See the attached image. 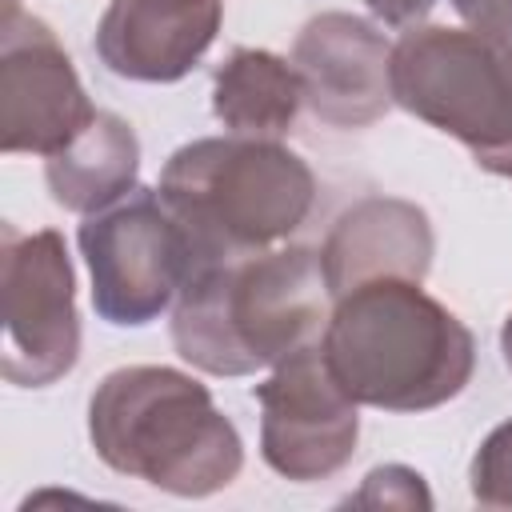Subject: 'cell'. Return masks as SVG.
Masks as SVG:
<instances>
[{
	"mask_svg": "<svg viewBox=\"0 0 512 512\" xmlns=\"http://www.w3.org/2000/svg\"><path fill=\"white\" fill-rule=\"evenodd\" d=\"M160 200L184 224L196 260L268 252L316 208V176L304 156L260 136H200L180 144L156 184Z\"/></svg>",
	"mask_w": 512,
	"mask_h": 512,
	"instance_id": "cell-4",
	"label": "cell"
},
{
	"mask_svg": "<svg viewBox=\"0 0 512 512\" xmlns=\"http://www.w3.org/2000/svg\"><path fill=\"white\" fill-rule=\"evenodd\" d=\"M96 112L56 32L8 0L0 28V148L48 160Z\"/></svg>",
	"mask_w": 512,
	"mask_h": 512,
	"instance_id": "cell-9",
	"label": "cell"
},
{
	"mask_svg": "<svg viewBox=\"0 0 512 512\" xmlns=\"http://www.w3.org/2000/svg\"><path fill=\"white\" fill-rule=\"evenodd\" d=\"M92 280V308L112 328L160 320L200 268L196 248L156 188L136 184L76 228Z\"/></svg>",
	"mask_w": 512,
	"mask_h": 512,
	"instance_id": "cell-6",
	"label": "cell"
},
{
	"mask_svg": "<svg viewBox=\"0 0 512 512\" xmlns=\"http://www.w3.org/2000/svg\"><path fill=\"white\" fill-rule=\"evenodd\" d=\"M320 348L356 404L432 412L476 372V336L420 280H368L332 300Z\"/></svg>",
	"mask_w": 512,
	"mask_h": 512,
	"instance_id": "cell-2",
	"label": "cell"
},
{
	"mask_svg": "<svg viewBox=\"0 0 512 512\" xmlns=\"http://www.w3.org/2000/svg\"><path fill=\"white\" fill-rule=\"evenodd\" d=\"M436 256L432 220L400 196H364L336 216L324 236L320 268L332 300L368 280H420Z\"/></svg>",
	"mask_w": 512,
	"mask_h": 512,
	"instance_id": "cell-12",
	"label": "cell"
},
{
	"mask_svg": "<svg viewBox=\"0 0 512 512\" xmlns=\"http://www.w3.org/2000/svg\"><path fill=\"white\" fill-rule=\"evenodd\" d=\"M500 356H504V364H508V372H512V312H508L504 324H500Z\"/></svg>",
	"mask_w": 512,
	"mask_h": 512,
	"instance_id": "cell-19",
	"label": "cell"
},
{
	"mask_svg": "<svg viewBox=\"0 0 512 512\" xmlns=\"http://www.w3.org/2000/svg\"><path fill=\"white\" fill-rule=\"evenodd\" d=\"M356 508H432V492L424 476L408 464H380L364 476L360 492L348 496Z\"/></svg>",
	"mask_w": 512,
	"mask_h": 512,
	"instance_id": "cell-16",
	"label": "cell"
},
{
	"mask_svg": "<svg viewBox=\"0 0 512 512\" xmlns=\"http://www.w3.org/2000/svg\"><path fill=\"white\" fill-rule=\"evenodd\" d=\"M364 4H368V12H372L380 24L400 28V32H408V28L424 24V20H428V12L436 8V0H364Z\"/></svg>",
	"mask_w": 512,
	"mask_h": 512,
	"instance_id": "cell-18",
	"label": "cell"
},
{
	"mask_svg": "<svg viewBox=\"0 0 512 512\" xmlns=\"http://www.w3.org/2000/svg\"><path fill=\"white\" fill-rule=\"evenodd\" d=\"M392 104L460 140L512 180V40L480 28L416 24L392 44Z\"/></svg>",
	"mask_w": 512,
	"mask_h": 512,
	"instance_id": "cell-5",
	"label": "cell"
},
{
	"mask_svg": "<svg viewBox=\"0 0 512 512\" xmlns=\"http://www.w3.org/2000/svg\"><path fill=\"white\" fill-rule=\"evenodd\" d=\"M252 396L260 404V456L276 476L316 484L352 464L360 404L336 380L320 340L280 360Z\"/></svg>",
	"mask_w": 512,
	"mask_h": 512,
	"instance_id": "cell-8",
	"label": "cell"
},
{
	"mask_svg": "<svg viewBox=\"0 0 512 512\" xmlns=\"http://www.w3.org/2000/svg\"><path fill=\"white\" fill-rule=\"evenodd\" d=\"M224 0H108L96 24L100 64L136 84H176L212 48Z\"/></svg>",
	"mask_w": 512,
	"mask_h": 512,
	"instance_id": "cell-11",
	"label": "cell"
},
{
	"mask_svg": "<svg viewBox=\"0 0 512 512\" xmlns=\"http://www.w3.org/2000/svg\"><path fill=\"white\" fill-rule=\"evenodd\" d=\"M448 4L456 8V16L468 28L496 32V36L512 40V0H448Z\"/></svg>",
	"mask_w": 512,
	"mask_h": 512,
	"instance_id": "cell-17",
	"label": "cell"
},
{
	"mask_svg": "<svg viewBox=\"0 0 512 512\" xmlns=\"http://www.w3.org/2000/svg\"><path fill=\"white\" fill-rule=\"evenodd\" d=\"M468 488L480 508H512V416L500 420L472 452Z\"/></svg>",
	"mask_w": 512,
	"mask_h": 512,
	"instance_id": "cell-15",
	"label": "cell"
},
{
	"mask_svg": "<svg viewBox=\"0 0 512 512\" xmlns=\"http://www.w3.org/2000/svg\"><path fill=\"white\" fill-rule=\"evenodd\" d=\"M304 84L292 60L268 48H232L212 76V116L232 136L280 140L296 124Z\"/></svg>",
	"mask_w": 512,
	"mask_h": 512,
	"instance_id": "cell-14",
	"label": "cell"
},
{
	"mask_svg": "<svg viewBox=\"0 0 512 512\" xmlns=\"http://www.w3.org/2000/svg\"><path fill=\"white\" fill-rule=\"evenodd\" d=\"M304 104L332 128H368L392 108V44L352 12L312 16L292 44Z\"/></svg>",
	"mask_w": 512,
	"mask_h": 512,
	"instance_id": "cell-10",
	"label": "cell"
},
{
	"mask_svg": "<svg viewBox=\"0 0 512 512\" xmlns=\"http://www.w3.org/2000/svg\"><path fill=\"white\" fill-rule=\"evenodd\" d=\"M4 356L0 376L16 388H48L80 360L76 268L56 228L20 232L0 224Z\"/></svg>",
	"mask_w": 512,
	"mask_h": 512,
	"instance_id": "cell-7",
	"label": "cell"
},
{
	"mask_svg": "<svg viewBox=\"0 0 512 512\" xmlns=\"http://www.w3.org/2000/svg\"><path fill=\"white\" fill-rule=\"evenodd\" d=\"M140 140L132 124L116 112H96L84 132H76L60 152L44 160V180L64 212L92 216L136 188Z\"/></svg>",
	"mask_w": 512,
	"mask_h": 512,
	"instance_id": "cell-13",
	"label": "cell"
},
{
	"mask_svg": "<svg viewBox=\"0 0 512 512\" xmlns=\"http://www.w3.org/2000/svg\"><path fill=\"white\" fill-rule=\"evenodd\" d=\"M92 452L128 480L204 500L244 468V440L212 392L168 364L112 368L88 400Z\"/></svg>",
	"mask_w": 512,
	"mask_h": 512,
	"instance_id": "cell-3",
	"label": "cell"
},
{
	"mask_svg": "<svg viewBox=\"0 0 512 512\" xmlns=\"http://www.w3.org/2000/svg\"><path fill=\"white\" fill-rule=\"evenodd\" d=\"M332 292L304 244L200 264L172 304V344L208 376H252L324 336Z\"/></svg>",
	"mask_w": 512,
	"mask_h": 512,
	"instance_id": "cell-1",
	"label": "cell"
}]
</instances>
